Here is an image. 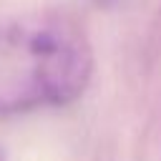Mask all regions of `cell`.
Returning <instances> with one entry per match:
<instances>
[{
	"label": "cell",
	"instance_id": "obj_1",
	"mask_svg": "<svg viewBox=\"0 0 161 161\" xmlns=\"http://www.w3.org/2000/svg\"><path fill=\"white\" fill-rule=\"evenodd\" d=\"M91 75L93 53L73 20L50 13L0 18V118L68 106Z\"/></svg>",
	"mask_w": 161,
	"mask_h": 161
}]
</instances>
